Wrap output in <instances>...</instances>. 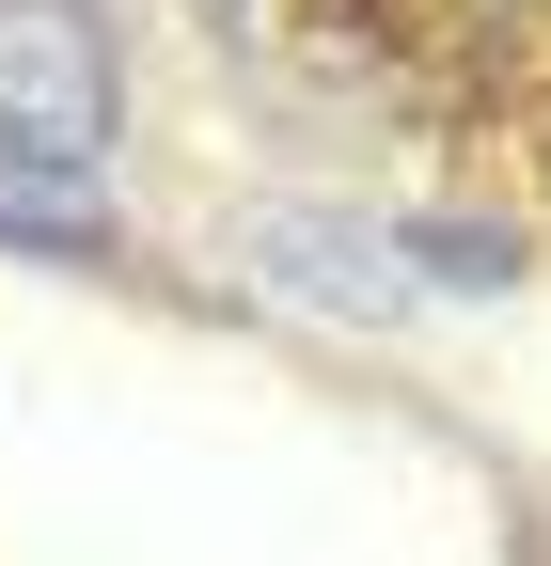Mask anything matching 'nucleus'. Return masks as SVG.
Returning a JSON list of instances; mask_svg holds the SVG:
<instances>
[{"instance_id": "f257e3e1", "label": "nucleus", "mask_w": 551, "mask_h": 566, "mask_svg": "<svg viewBox=\"0 0 551 566\" xmlns=\"http://www.w3.org/2000/svg\"><path fill=\"white\" fill-rule=\"evenodd\" d=\"M111 158V32L80 0H0V189H80Z\"/></svg>"}, {"instance_id": "f03ea898", "label": "nucleus", "mask_w": 551, "mask_h": 566, "mask_svg": "<svg viewBox=\"0 0 551 566\" xmlns=\"http://www.w3.org/2000/svg\"><path fill=\"white\" fill-rule=\"evenodd\" d=\"M347 252H378V237L363 221H315V205H268V221H252V268L268 283H300V300H331V315H378L394 268H347Z\"/></svg>"}]
</instances>
